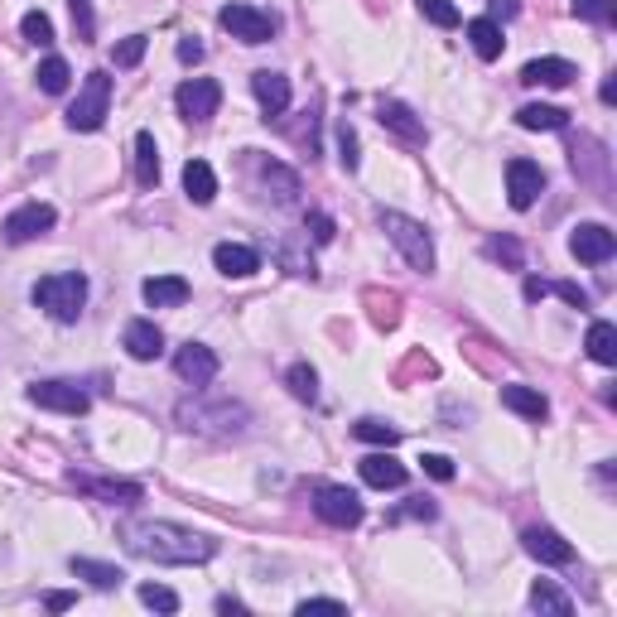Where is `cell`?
<instances>
[{"instance_id":"cell-1","label":"cell","mask_w":617,"mask_h":617,"mask_svg":"<svg viewBox=\"0 0 617 617\" xmlns=\"http://www.w3.org/2000/svg\"><path fill=\"white\" fill-rule=\"evenodd\" d=\"M116 540L131 550L135 560H150V564H203L217 555L213 536L188 531L179 521H121Z\"/></svg>"},{"instance_id":"cell-2","label":"cell","mask_w":617,"mask_h":617,"mask_svg":"<svg viewBox=\"0 0 617 617\" xmlns=\"http://www.w3.org/2000/svg\"><path fill=\"white\" fill-rule=\"evenodd\" d=\"M174 420L188 434H208V439H242L251 430V410L232 396H217V391H198V396L179 401Z\"/></svg>"},{"instance_id":"cell-3","label":"cell","mask_w":617,"mask_h":617,"mask_svg":"<svg viewBox=\"0 0 617 617\" xmlns=\"http://www.w3.org/2000/svg\"><path fill=\"white\" fill-rule=\"evenodd\" d=\"M34 304L54 323H78L82 304H87V275L82 270H63V275H44L34 285Z\"/></svg>"},{"instance_id":"cell-4","label":"cell","mask_w":617,"mask_h":617,"mask_svg":"<svg viewBox=\"0 0 617 617\" xmlns=\"http://www.w3.org/2000/svg\"><path fill=\"white\" fill-rule=\"evenodd\" d=\"M381 232L410 261V270H420V275L434 270V242H430V232H425V222H415V217H405V213H381Z\"/></svg>"},{"instance_id":"cell-5","label":"cell","mask_w":617,"mask_h":617,"mask_svg":"<svg viewBox=\"0 0 617 617\" xmlns=\"http://www.w3.org/2000/svg\"><path fill=\"white\" fill-rule=\"evenodd\" d=\"M107 111H111V78L97 68V73H87V82H82L78 97H73L68 126H73V131H97V126L107 121Z\"/></svg>"},{"instance_id":"cell-6","label":"cell","mask_w":617,"mask_h":617,"mask_svg":"<svg viewBox=\"0 0 617 617\" xmlns=\"http://www.w3.org/2000/svg\"><path fill=\"white\" fill-rule=\"evenodd\" d=\"M217 25L232 39H242V44H270V34H275V20L266 10H256V5H222Z\"/></svg>"},{"instance_id":"cell-7","label":"cell","mask_w":617,"mask_h":617,"mask_svg":"<svg viewBox=\"0 0 617 617\" xmlns=\"http://www.w3.org/2000/svg\"><path fill=\"white\" fill-rule=\"evenodd\" d=\"M314 511H319V521H328V526L352 531L362 521V497L352 487H319L314 492Z\"/></svg>"},{"instance_id":"cell-8","label":"cell","mask_w":617,"mask_h":617,"mask_svg":"<svg viewBox=\"0 0 617 617\" xmlns=\"http://www.w3.org/2000/svg\"><path fill=\"white\" fill-rule=\"evenodd\" d=\"M29 401L39 410H58V415H87V405H92L78 381H34Z\"/></svg>"},{"instance_id":"cell-9","label":"cell","mask_w":617,"mask_h":617,"mask_svg":"<svg viewBox=\"0 0 617 617\" xmlns=\"http://www.w3.org/2000/svg\"><path fill=\"white\" fill-rule=\"evenodd\" d=\"M569 251H574V261H584V266H603V261H613L617 237L603 222H579V227L569 232Z\"/></svg>"},{"instance_id":"cell-10","label":"cell","mask_w":617,"mask_h":617,"mask_svg":"<svg viewBox=\"0 0 617 617\" xmlns=\"http://www.w3.org/2000/svg\"><path fill=\"white\" fill-rule=\"evenodd\" d=\"M58 222V213L49 208V203H25V208H15V213L5 217V242L10 246H25V242H34V237H44L49 227Z\"/></svg>"},{"instance_id":"cell-11","label":"cell","mask_w":617,"mask_h":617,"mask_svg":"<svg viewBox=\"0 0 617 617\" xmlns=\"http://www.w3.org/2000/svg\"><path fill=\"white\" fill-rule=\"evenodd\" d=\"M545 193V169L536 160H507V203L516 213H526Z\"/></svg>"},{"instance_id":"cell-12","label":"cell","mask_w":617,"mask_h":617,"mask_svg":"<svg viewBox=\"0 0 617 617\" xmlns=\"http://www.w3.org/2000/svg\"><path fill=\"white\" fill-rule=\"evenodd\" d=\"M174 102H179V111H184L188 121H208L222 107V87L213 78H188V82H179Z\"/></svg>"},{"instance_id":"cell-13","label":"cell","mask_w":617,"mask_h":617,"mask_svg":"<svg viewBox=\"0 0 617 617\" xmlns=\"http://www.w3.org/2000/svg\"><path fill=\"white\" fill-rule=\"evenodd\" d=\"M217 352L208 348V343H184V348L174 352V372H179V381H188V386H208L217 376Z\"/></svg>"},{"instance_id":"cell-14","label":"cell","mask_w":617,"mask_h":617,"mask_svg":"<svg viewBox=\"0 0 617 617\" xmlns=\"http://www.w3.org/2000/svg\"><path fill=\"white\" fill-rule=\"evenodd\" d=\"M521 545H526V555L540 564H569L574 560V545L560 536V531H550V526H531L526 536H521Z\"/></svg>"},{"instance_id":"cell-15","label":"cell","mask_w":617,"mask_h":617,"mask_svg":"<svg viewBox=\"0 0 617 617\" xmlns=\"http://www.w3.org/2000/svg\"><path fill=\"white\" fill-rule=\"evenodd\" d=\"M73 487L92 492V497H102V502H111V507H131V502L145 497V487L126 483V478H87V473H73Z\"/></svg>"},{"instance_id":"cell-16","label":"cell","mask_w":617,"mask_h":617,"mask_svg":"<svg viewBox=\"0 0 617 617\" xmlns=\"http://www.w3.org/2000/svg\"><path fill=\"white\" fill-rule=\"evenodd\" d=\"M121 348L131 352L135 362H155V357L164 352V333L150 319H131L126 323V333H121Z\"/></svg>"},{"instance_id":"cell-17","label":"cell","mask_w":617,"mask_h":617,"mask_svg":"<svg viewBox=\"0 0 617 617\" xmlns=\"http://www.w3.org/2000/svg\"><path fill=\"white\" fill-rule=\"evenodd\" d=\"M251 92H256V102H261L266 116H285V111H290V78H280V73H270V68L251 73Z\"/></svg>"},{"instance_id":"cell-18","label":"cell","mask_w":617,"mask_h":617,"mask_svg":"<svg viewBox=\"0 0 617 617\" xmlns=\"http://www.w3.org/2000/svg\"><path fill=\"white\" fill-rule=\"evenodd\" d=\"M213 266L227 275V280H246V275H256L261 270V256L242 242H217L213 246Z\"/></svg>"},{"instance_id":"cell-19","label":"cell","mask_w":617,"mask_h":617,"mask_svg":"<svg viewBox=\"0 0 617 617\" xmlns=\"http://www.w3.org/2000/svg\"><path fill=\"white\" fill-rule=\"evenodd\" d=\"M574 78H579V73H574L569 58H531V63L521 68V82H526V87H569Z\"/></svg>"},{"instance_id":"cell-20","label":"cell","mask_w":617,"mask_h":617,"mask_svg":"<svg viewBox=\"0 0 617 617\" xmlns=\"http://www.w3.org/2000/svg\"><path fill=\"white\" fill-rule=\"evenodd\" d=\"M376 121L391 135H401L405 145H425V121L405 107V102H381V116H376Z\"/></svg>"},{"instance_id":"cell-21","label":"cell","mask_w":617,"mask_h":617,"mask_svg":"<svg viewBox=\"0 0 617 617\" xmlns=\"http://www.w3.org/2000/svg\"><path fill=\"white\" fill-rule=\"evenodd\" d=\"M140 295L150 309H179L188 299V280L184 275H150L145 285H140Z\"/></svg>"},{"instance_id":"cell-22","label":"cell","mask_w":617,"mask_h":617,"mask_svg":"<svg viewBox=\"0 0 617 617\" xmlns=\"http://www.w3.org/2000/svg\"><path fill=\"white\" fill-rule=\"evenodd\" d=\"M362 483L381 487V492L405 487V463H396L391 454H367V458H362Z\"/></svg>"},{"instance_id":"cell-23","label":"cell","mask_w":617,"mask_h":617,"mask_svg":"<svg viewBox=\"0 0 617 617\" xmlns=\"http://www.w3.org/2000/svg\"><path fill=\"white\" fill-rule=\"evenodd\" d=\"M184 193H188V203L208 208V203L217 198V174H213V164H208V160H188V164H184Z\"/></svg>"},{"instance_id":"cell-24","label":"cell","mask_w":617,"mask_h":617,"mask_svg":"<svg viewBox=\"0 0 617 617\" xmlns=\"http://www.w3.org/2000/svg\"><path fill=\"white\" fill-rule=\"evenodd\" d=\"M516 126L521 131H564L569 126V111L550 107V102H531V107L516 111Z\"/></svg>"},{"instance_id":"cell-25","label":"cell","mask_w":617,"mask_h":617,"mask_svg":"<svg viewBox=\"0 0 617 617\" xmlns=\"http://www.w3.org/2000/svg\"><path fill=\"white\" fill-rule=\"evenodd\" d=\"M502 405L516 410L521 420H545L550 415V401L540 396L536 386H502Z\"/></svg>"},{"instance_id":"cell-26","label":"cell","mask_w":617,"mask_h":617,"mask_svg":"<svg viewBox=\"0 0 617 617\" xmlns=\"http://www.w3.org/2000/svg\"><path fill=\"white\" fill-rule=\"evenodd\" d=\"M468 44H473V54L483 58V63H492V58H502L507 39H502V25L483 15V20H468Z\"/></svg>"},{"instance_id":"cell-27","label":"cell","mask_w":617,"mask_h":617,"mask_svg":"<svg viewBox=\"0 0 617 617\" xmlns=\"http://www.w3.org/2000/svg\"><path fill=\"white\" fill-rule=\"evenodd\" d=\"M135 179H140V188L160 184V145H155V135L150 131L135 135Z\"/></svg>"},{"instance_id":"cell-28","label":"cell","mask_w":617,"mask_h":617,"mask_svg":"<svg viewBox=\"0 0 617 617\" xmlns=\"http://www.w3.org/2000/svg\"><path fill=\"white\" fill-rule=\"evenodd\" d=\"M584 348H589V357L598 362V367H613V362H617V328L608 319H593Z\"/></svg>"},{"instance_id":"cell-29","label":"cell","mask_w":617,"mask_h":617,"mask_svg":"<svg viewBox=\"0 0 617 617\" xmlns=\"http://www.w3.org/2000/svg\"><path fill=\"white\" fill-rule=\"evenodd\" d=\"M275 256H280V266L290 270V275H319V266H314V256H309V237H285V242L275 246Z\"/></svg>"},{"instance_id":"cell-30","label":"cell","mask_w":617,"mask_h":617,"mask_svg":"<svg viewBox=\"0 0 617 617\" xmlns=\"http://www.w3.org/2000/svg\"><path fill=\"white\" fill-rule=\"evenodd\" d=\"M73 574H78V579H87V584H92V589H121V584H126V574H121V569H116V564H102V560H82V555H73Z\"/></svg>"},{"instance_id":"cell-31","label":"cell","mask_w":617,"mask_h":617,"mask_svg":"<svg viewBox=\"0 0 617 617\" xmlns=\"http://www.w3.org/2000/svg\"><path fill=\"white\" fill-rule=\"evenodd\" d=\"M34 82H39V92H49V97H58V92H68V82H73V68H68V58L49 54L44 63H39V73H34Z\"/></svg>"},{"instance_id":"cell-32","label":"cell","mask_w":617,"mask_h":617,"mask_svg":"<svg viewBox=\"0 0 617 617\" xmlns=\"http://www.w3.org/2000/svg\"><path fill=\"white\" fill-rule=\"evenodd\" d=\"M531 608L536 613H555V617H569L574 613V603H569V593H560L550 579H536V589H531Z\"/></svg>"},{"instance_id":"cell-33","label":"cell","mask_w":617,"mask_h":617,"mask_svg":"<svg viewBox=\"0 0 617 617\" xmlns=\"http://www.w3.org/2000/svg\"><path fill=\"white\" fill-rule=\"evenodd\" d=\"M483 256H487V261H497V266H507V270L526 266V251H521V242H516V237H487Z\"/></svg>"},{"instance_id":"cell-34","label":"cell","mask_w":617,"mask_h":617,"mask_svg":"<svg viewBox=\"0 0 617 617\" xmlns=\"http://www.w3.org/2000/svg\"><path fill=\"white\" fill-rule=\"evenodd\" d=\"M261 179H266V188H275V203H295L299 198V174H290L285 164L270 160L266 169H261Z\"/></svg>"},{"instance_id":"cell-35","label":"cell","mask_w":617,"mask_h":617,"mask_svg":"<svg viewBox=\"0 0 617 617\" xmlns=\"http://www.w3.org/2000/svg\"><path fill=\"white\" fill-rule=\"evenodd\" d=\"M285 386H290L295 401H319V372H314L309 362H295L290 376H285Z\"/></svg>"},{"instance_id":"cell-36","label":"cell","mask_w":617,"mask_h":617,"mask_svg":"<svg viewBox=\"0 0 617 617\" xmlns=\"http://www.w3.org/2000/svg\"><path fill=\"white\" fill-rule=\"evenodd\" d=\"M352 434L362 439V444H381V449H391V444H401V430L396 425H386V420H357Z\"/></svg>"},{"instance_id":"cell-37","label":"cell","mask_w":617,"mask_h":617,"mask_svg":"<svg viewBox=\"0 0 617 617\" xmlns=\"http://www.w3.org/2000/svg\"><path fill=\"white\" fill-rule=\"evenodd\" d=\"M20 34H25L29 44H39V49H49V44H54V20H49L44 10H29L25 20H20Z\"/></svg>"},{"instance_id":"cell-38","label":"cell","mask_w":617,"mask_h":617,"mask_svg":"<svg viewBox=\"0 0 617 617\" xmlns=\"http://www.w3.org/2000/svg\"><path fill=\"white\" fill-rule=\"evenodd\" d=\"M569 10H574L579 20H589V25H613L617 0H569Z\"/></svg>"},{"instance_id":"cell-39","label":"cell","mask_w":617,"mask_h":617,"mask_svg":"<svg viewBox=\"0 0 617 617\" xmlns=\"http://www.w3.org/2000/svg\"><path fill=\"white\" fill-rule=\"evenodd\" d=\"M145 49H150V39H145V34H126V39L111 49V63H116V68H135V63L145 58Z\"/></svg>"},{"instance_id":"cell-40","label":"cell","mask_w":617,"mask_h":617,"mask_svg":"<svg viewBox=\"0 0 617 617\" xmlns=\"http://www.w3.org/2000/svg\"><path fill=\"white\" fill-rule=\"evenodd\" d=\"M140 603L155 613H179V593L164 589V584H140Z\"/></svg>"},{"instance_id":"cell-41","label":"cell","mask_w":617,"mask_h":617,"mask_svg":"<svg viewBox=\"0 0 617 617\" xmlns=\"http://www.w3.org/2000/svg\"><path fill=\"white\" fill-rule=\"evenodd\" d=\"M420 15L439 29H454L458 25V5L454 0H420Z\"/></svg>"},{"instance_id":"cell-42","label":"cell","mask_w":617,"mask_h":617,"mask_svg":"<svg viewBox=\"0 0 617 617\" xmlns=\"http://www.w3.org/2000/svg\"><path fill=\"white\" fill-rule=\"evenodd\" d=\"M338 164H343L348 174L357 169V164H362V160H357V135H352L348 121H338Z\"/></svg>"},{"instance_id":"cell-43","label":"cell","mask_w":617,"mask_h":617,"mask_svg":"<svg viewBox=\"0 0 617 617\" xmlns=\"http://www.w3.org/2000/svg\"><path fill=\"white\" fill-rule=\"evenodd\" d=\"M68 10H73V29H78V39L87 44V39L97 34V20H92V0H68Z\"/></svg>"},{"instance_id":"cell-44","label":"cell","mask_w":617,"mask_h":617,"mask_svg":"<svg viewBox=\"0 0 617 617\" xmlns=\"http://www.w3.org/2000/svg\"><path fill=\"white\" fill-rule=\"evenodd\" d=\"M333 232H338V227H333V217H328V213H309V217H304V237H314L319 246L333 242Z\"/></svg>"},{"instance_id":"cell-45","label":"cell","mask_w":617,"mask_h":617,"mask_svg":"<svg viewBox=\"0 0 617 617\" xmlns=\"http://www.w3.org/2000/svg\"><path fill=\"white\" fill-rule=\"evenodd\" d=\"M434 521V502L430 497H410V507H401V511H391V521Z\"/></svg>"},{"instance_id":"cell-46","label":"cell","mask_w":617,"mask_h":617,"mask_svg":"<svg viewBox=\"0 0 617 617\" xmlns=\"http://www.w3.org/2000/svg\"><path fill=\"white\" fill-rule=\"evenodd\" d=\"M420 463H425V473H430V478H439V483H449V478H454V458H444V454H425Z\"/></svg>"},{"instance_id":"cell-47","label":"cell","mask_w":617,"mask_h":617,"mask_svg":"<svg viewBox=\"0 0 617 617\" xmlns=\"http://www.w3.org/2000/svg\"><path fill=\"white\" fill-rule=\"evenodd\" d=\"M309 613H348V603H338V598H304L299 617H309Z\"/></svg>"},{"instance_id":"cell-48","label":"cell","mask_w":617,"mask_h":617,"mask_svg":"<svg viewBox=\"0 0 617 617\" xmlns=\"http://www.w3.org/2000/svg\"><path fill=\"white\" fill-rule=\"evenodd\" d=\"M487 20H497V25H507V20H516L521 15V0H487Z\"/></svg>"},{"instance_id":"cell-49","label":"cell","mask_w":617,"mask_h":617,"mask_svg":"<svg viewBox=\"0 0 617 617\" xmlns=\"http://www.w3.org/2000/svg\"><path fill=\"white\" fill-rule=\"evenodd\" d=\"M550 290H555V295H560L564 304H579V309H584V304H589V295H584V290H579V285H569V280H560V285H550Z\"/></svg>"},{"instance_id":"cell-50","label":"cell","mask_w":617,"mask_h":617,"mask_svg":"<svg viewBox=\"0 0 617 617\" xmlns=\"http://www.w3.org/2000/svg\"><path fill=\"white\" fill-rule=\"evenodd\" d=\"M73 603H78V598H73V593H63V589H54L49 598H44V608H49V613H68Z\"/></svg>"},{"instance_id":"cell-51","label":"cell","mask_w":617,"mask_h":617,"mask_svg":"<svg viewBox=\"0 0 617 617\" xmlns=\"http://www.w3.org/2000/svg\"><path fill=\"white\" fill-rule=\"evenodd\" d=\"M198 58H203V44H198V39H184V44H179V63H198Z\"/></svg>"},{"instance_id":"cell-52","label":"cell","mask_w":617,"mask_h":617,"mask_svg":"<svg viewBox=\"0 0 617 617\" xmlns=\"http://www.w3.org/2000/svg\"><path fill=\"white\" fill-rule=\"evenodd\" d=\"M550 295V285H545V280H526V299H531V304H536V299H545Z\"/></svg>"}]
</instances>
